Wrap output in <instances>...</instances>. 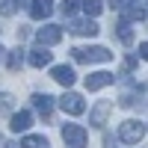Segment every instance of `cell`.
<instances>
[{
	"instance_id": "cell-1",
	"label": "cell",
	"mask_w": 148,
	"mask_h": 148,
	"mask_svg": "<svg viewBox=\"0 0 148 148\" xmlns=\"http://www.w3.org/2000/svg\"><path fill=\"white\" fill-rule=\"evenodd\" d=\"M142 136H145V125H142V121H136V119H127V121H121V125H119V139H121V142L136 145Z\"/></svg>"
},
{
	"instance_id": "cell-2",
	"label": "cell",
	"mask_w": 148,
	"mask_h": 148,
	"mask_svg": "<svg viewBox=\"0 0 148 148\" xmlns=\"http://www.w3.org/2000/svg\"><path fill=\"white\" fill-rule=\"evenodd\" d=\"M71 56L77 59V62H110L113 53L107 51V47H74Z\"/></svg>"
},
{
	"instance_id": "cell-3",
	"label": "cell",
	"mask_w": 148,
	"mask_h": 148,
	"mask_svg": "<svg viewBox=\"0 0 148 148\" xmlns=\"http://www.w3.org/2000/svg\"><path fill=\"white\" fill-rule=\"evenodd\" d=\"M86 139H89V133H86L83 125H62V142H65V148H86Z\"/></svg>"
},
{
	"instance_id": "cell-4",
	"label": "cell",
	"mask_w": 148,
	"mask_h": 148,
	"mask_svg": "<svg viewBox=\"0 0 148 148\" xmlns=\"http://www.w3.org/2000/svg\"><path fill=\"white\" fill-rule=\"evenodd\" d=\"M59 107H62V113H68V116H80V113H86V101H83L77 92H65L62 98H59Z\"/></svg>"
},
{
	"instance_id": "cell-5",
	"label": "cell",
	"mask_w": 148,
	"mask_h": 148,
	"mask_svg": "<svg viewBox=\"0 0 148 148\" xmlns=\"http://www.w3.org/2000/svg\"><path fill=\"white\" fill-rule=\"evenodd\" d=\"M110 113H113V101H98V104L92 107V113H89V125H92V127H104Z\"/></svg>"
},
{
	"instance_id": "cell-6",
	"label": "cell",
	"mask_w": 148,
	"mask_h": 148,
	"mask_svg": "<svg viewBox=\"0 0 148 148\" xmlns=\"http://www.w3.org/2000/svg\"><path fill=\"white\" fill-rule=\"evenodd\" d=\"M36 42L39 45H56V42H62V30H59L56 24H45V27L36 33Z\"/></svg>"
},
{
	"instance_id": "cell-7",
	"label": "cell",
	"mask_w": 148,
	"mask_h": 148,
	"mask_svg": "<svg viewBox=\"0 0 148 148\" xmlns=\"http://www.w3.org/2000/svg\"><path fill=\"white\" fill-rule=\"evenodd\" d=\"M113 74L110 71H95V74H89V77H86V89L89 92H98V89H104V86H113Z\"/></svg>"
},
{
	"instance_id": "cell-8",
	"label": "cell",
	"mask_w": 148,
	"mask_h": 148,
	"mask_svg": "<svg viewBox=\"0 0 148 148\" xmlns=\"http://www.w3.org/2000/svg\"><path fill=\"white\" fill-rule=\"evenodd\" d=\"M51 77H53L56 83H62V86H71L74 80H77L71 65H53V68H51Z\"/></svg>"
},
{
	"instance_id": "cell-9",
	"label": "cell",
	"mask_w": 148,
	"mask_h": 148,
	"mask_svg": "<svg viewBox=\"0 0 148 148\" xmlns=\"http://www.w3.org/2000/svg\"><path fill=\"white\" fill-rule=\"evenodd\" d=\"M51 12H53V0H33V3H30V15H33L36 21L47 18Z\"/></svg>"
},
{
	"instance_id": "cell-10",
	"label": "cell",
	"mask_w": 148,
	"mask_h": 148,
	"mask_svg": "<svg viewBox=\"0 0 148 148\" xmlns=\"http://www.w3.org/2000/svg\"><path fill=\"white\" fill-rule=\"evenodd\" d=\"M30 125H33V116L27 113V110H21V113H15V116L9 119V127L15 130V133H24V130H27Z\"/></svg>"
},
{
	"instance_id": "cell-11",
	"label": "cell",
	"mask_w": 148,
	"mask_h": 148,
	"mask_svg": "<svg viewBox=\"0 0 148 148\" xmlns=\"http://www.w3.org/2000/svg\"><path fill=\"white\" fill-rule=\"evenodd\" d=\"M30 65H36V68H45V65H51V53L45 51V45H39L36 51H30Z\"/></svg>"
},
{
	"instance_id": "cell-12",
	"label": "cell",
	"mask_w": 148,
	"mask_h": 148,
	"mask_svg": "<svg viewBox=\"0 0 148 148\" xmlns=\"http://www.w3.org/2000/svg\"><path fill=\"white\" fill-rule=\"evenodd\" d=\"M71 33L74 36H98V24L95 21H71Z\"/></svg>"
},
{
	"instance_id": "cell-13",
	"label": "cell",
	"mask_w": 148,
	"mask_h": 148,
	"mask_svg": "<svg viewBox=\"0 0 148 148\" xmlns=\"http://www.w3.org/2000/svg\"><path fill=\"white\" fill-rule=\"evenodd\" d=\"M33 107L47 119V116H51V107H53V98H51V95H45V92H42V95H33Z\"/></svg>"
},
{
	"instance_id": "cell-14",
	"label": "cell",
	"mask_w": 148,
	"mask_h": 148,
	"mask_svg": "<svg viewBox=\"0 0 148 148\" xmlns=\"http://www.w3.org/2000/svg\"><path fill=\"white\" fill-rule=\"evenodd\" d=\"M121 12H125V21H145V9H139V3H127Z\"/></svg>"
},
{
	"instance_id": "cell-15",
	"label": "cell",
	"mask_w": 148,
	"mask_h": 148,
	"mask_svg": "<svg viewBox=\"0 0 148 148\" xmlns=\"http://www.w3.org/2000/svg\"><path fill=\"white\" fill-rule=\"evenodd\" d=\"M21 145H24V148H51L45 136H36V133H27V136L21 139Z\"/></svg>"
},
{
	"instance_id": "cell-16",
	"label": "cell",
	"mask_w": 148,
	"mask_h": 148,
	"mask_svg": "<svg viewBox=\"0 0 148 148\" xmlns=\"http://www.w3.org/2000/svg\"><path fill=\"white\" fill-rule=\"evenodd\" d=\"M83 12H86V15H101V12H104V3H101V0H83Z\"/></svg>"
},
{
	"instance_id": "cell-17",
	"label": "cell",
	"mask_w": 148,
	"mask_h": 148,
	"mask_svg": "<svg viewBox=\"0 0 148 148\" xmlns=\"http://www.w3.org/2000/svg\"><path fill=\"white\" fill-rule=\"evenodd\" d=\"M116 30H119V39L125 42V45H130V42H133V33H130V21H121Z\"/></svg>"
},
{
	"instance_id": "cell-18",
	"label": "cell",
	"mask_w": 148,
	"mask_h": 148,
	"mask_svg": "<svg viewBox=\"0 0 148 148\" xmlns=\"http://www.w3.org/2000/svg\"><path fill=\"white\" fill-rule=\"evenodd\" d=\"M21 62H24V51H9L6 53V65L9 68H21Z\"/></svg>"
},
{
	"instance_id": "cell-19",
	"label": "cell",
	"mask_w": 148,
	"mask_h": 148,
	"mask_svg": "<svg viewBox=\"0 0 148 148\" xmlns=\"http://www.w3.org/2000/svg\"><path fill=\"white\" fill-rule=\"evenodd\" d=\"M77 6H80L77 0H62V3H59V9H62V15H68V18L74 15V12H77Z\"/></svg>"
},
{
	"instance_id": "cell-20",
	"label": "cell",
	"mask_w": 148,
	"mask_h": 148,
	"mask_svg": "<svg viewBox=\"0 0 148 148\" xmlns=\"http://www.w3.org/2000/svg\"><path fill=\"white\" fill-rule=\"evenodd\" d=\"M12 12H15V3H12V0H0V15H3V18H9Z\"/></svg>"
},
{
	"instance_id": "cell-21",
	"label": "cell",
	"mask_w": 148,
	"mask_h": 148,
	"mask_svg": "<svg viewBox=\"0 0 148 148\" xmlns=\"http://www.w3.org/2000/svg\"><path fill=\"white\" fill-rule=\"evenodd\" d=\"M139 56H142V59H148V42H142V45H139Z\"/></svg>"
},
{
	"instance_id": "cell-22",
	"label": "cell",
	"mask_w": 148,
	"mask_h": 148,
	"mask_svg": "<svg viewBox=\"0 0 148 148\" xmlns=\"http://www.w3.org/2000/svg\"><path fill=\"white\" fill-rule=\"evenodd\" d=\"M110 6H116V9H125V6H127V0H110Z\"/></svg>"
},
{
	"instance_id": "cell-23",
	"label": "cell",
	"mask_w": 148,
	"mask_h": 148,
	"mask_svg": "<svg viewBox=\"0 0 148 148\" xmlns=\"http://www.w3.org/2000/svg\"><path fill=\"white\" fill-rule=\"evenodd\" d=\"M6 148H24V145H15V142H9V145H6Z\"/></svg>"
}]
</instances>
